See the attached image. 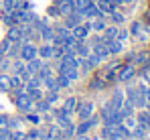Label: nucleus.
<instances>
[{"mask_svg": "<svg viewBox=\"0 0 150 140\" xmlns=\"http://www.w3.org/2000/svg\"><path fill=\"white\" fill-rule=\"evenodd\" d=\"M14 104H16V108L21 110V112H30V108H33V97L25 92V90H21V92L14 93Z\"/></svg>", "mask_w": 150, "mask_h": 140, "instance_id": "nucleus-1", "label": "nucleus"}, {"mask_svg": "<svg viewBox=\"0 0 150 140\" xmlns=\"http://www.w3.org/2000/svg\"><path fill=\"white\" fill-rule=\"evenodd\" d=\"M93 110H96V106H93V102H89V99L77 102V108H75V112H77L79 120H87V118H91V116H93Z\"/></svg>", "mask_w": 150, "mask_h": 140, "instance_id": "nucleus-2", "label": "nucleus"}, {"mask_svg": "<svg viewBox=\"0 0 150 140\" xmlns=\"http://www.w3.org/2000/svg\"><path fill=\"white\" fill-rule=\"evenodd\" d=\"M18 57H21L25 63L30 61V59H35V57H39V47H35L30 41H26V43H23L21 51H18Z\"/></svg>", "mask_w": 150, "mask_h": 140, "instance_id": "nucleus-3", "label": "nucleus"}, {"mask_svg": "<svg viewBox=\"0 0 150 140\" xmlns=\"http://www.w3.org/2000/svg\"><path fill=\"white\" fill-rule=\"evenodd\" d=\"M89 33H91L89 21H87V23H79L77 26H73V28H71V35L75 37V41H87Z\"/></svg>", "mask_w": 150, "mask_h": 140, "instance_id": "nucleus-4", "label": "nucleus"}, {"mask_svg": "<svg viewBox=\"0 0 150 140\" xmlns=\"http://www.w3.org/2000/svg\"><path fill=\"white\" fill-rule=\"evenodd\" d=\"M55 6H57V10H59L61 16H67V14H71L75 10L73 0H55Z\"/></svg>", "mask_w": 150, "mask_h": 140, "instance_id": "nucleus-5", "label": "nucleus"}, {"mask_svg": "<svg viewBox=\"0 0 150 140\" xmlns=\"http://www.w3.org/2000/svg\"><path fill=\"white\" fill-rule=\"evenodd\" d=\"M122 120H124V114H122V110H112L108 116L103 118L101 122L105 124V126H116V124H122Z\"/></svg>", "mask_w": 150, "mask_h": 140, "instance_id": "nucleus-6", "label": "nucleus"}, {"mask_svg": "<svg viewBox=\"0 0 150 140\" xmlns=\"http://www.w3.org/2000/svg\"><path fill=\"white\" fill-rule=\"evenodd\" d=\"M136 75V67L134 65H124L120 73H118V81H122V83H128V81H132V77Z\"/></svg>", "mask_w": 150, "mask_h": 140, "instance_id": "nucleus-7", "label": "nucleus"}, {"mask_svg": "<svg viewBox=\"0 0 150 140\" xmlns=\"http://www.w3.org/2000/svg\"><path fill=\"white\" fill-rule=\"evenodd\" d=\"M81 16H83V21H91V18H98V16H105L103 12H100V8L96 6V2H91L83 12H81Z\"/></svg>", "mask_w": 150, "mask_h": 140, "instance_id": "nucleus-8", "label": "nucleus"}, {"mask_svg": "<svg viewBox=\"0 0 150 140\" xmlns=\"http://www.w3.org/2000/svg\"><path fill=\"white\" fill-rule=\"evenodd\" d=\"M37 33H41V39H43L45 43H53V39H55V31H53V26H49L47 21L43 23V26H41Z\"/></svg>", "mask_w": 150, "mask_h": 140, "instance_id": "nucleus-9", "label": "nucleus"}, {"mask_svg": "<svg viewBox=\"0 0 150 140\" xmlns=\"http://www.w3.org/2000/svg\"><path fill=\"white\" fill-rule=\"evenodd\" d=\"M114 110H120L122 108V104H124V92L122 90H116V92L112 93V97H110V102H108Z\"/></svg>", "mask_w": 150, "mask_h": 140, "instance_id": "nucleus-10", "label": "nucleus"}, {"mask_svg": "<svg viewBox=\"0 0 150 140\" xmlns=\"http://www.w3.org/2000/svg\"><path fill=\"white\" fill-rule=\"evenodd\" d=\"M96 6L100 8V12H103V14H112L116 10V4L112 0H96Z\"/></svg>", "mask_w": 150, "mask_h": 140, "instance_id": "nucleus-11", "label": "nucleus"}, {"mask_svg": "<svg viewBox=\"0 0 150 140\" xmlns=\"http://www.w3.org/2000/svg\"><path fill=\"white\" fill-rule=\"evenodd\" d=\"M43 59H39V57H35V59H30V61H26V71L30 73V75H37L39 71H41V67H43Z\"/></svg>", "mask_w": 150, "mask_h": 140, "instance_id": "nucleus-12", "label": "nucleus"}, {"mask_svg": "<svg viewBox=\"0 0 150 140\" xmlns=\"http://www.w3.org/2000/svg\"><path fill=\"white\" fill-rule=\"evenodd\" d=\"M39 59H43V61L53 59V43H45L39 47Z\"/></svg>", "mask_w": 150, "mask_h": 140, "instance_id": "nucleus-13", "label": "nucleus"}, {"mask_svg": "<svg viewBox=\"0 0 150 140\" xmlns=\"http://www.w3.org/2000/svg\"><path fill=\"white\" fill-rule=\"evenodd\" d=\"M89 26H91V31H96V33H103L105 31V16H98V18H91L89 21Z\"/></svg>", "mask_w": 150, "mask_h": 140, "instance_id": "nucleus-14", "label": "nucleus"}, {"mask_svg": "<svg viewBox=\"0 0 150 140\" xmlns=\"http://www.w3.org/2000/svg\"><path fill=\"white\" fill-rule=\"evenodd\" d=\"M105 45H108V51H110V55H118V53H122V51H124V43H122V41H118V39H114V41H108Z\"/></svg>", "mask_w": 150, "mask_h": 140, "instance_id": "nucleus-15", "label": "nucleus"}, {"mask_svg": "<svg viewBox=\"0 0 150 140\" xmlns=\"http://www.w3.org/2000/svg\"><path fill=\"white\" fill-rule=\"evenodd\" d=\"M118 31H120V28H118L116 24H112V26H105V31H103V35H101V37H103V41L108 43V41H114V39H118Z\"/></svg>", "mask_w": 150, "mask_h": 140, "instance_id": "nucleus-16", "label": "nucleus"}, {"mask_svg": "<svg viewBox=\"0 0 150 140\" xmlns=\"http://www.w3.org/2000/svg\"><path fill=\"white\" fill-rule=\"evenodd\" d=\"M61 108H63V110H65L67 114H73V112H75V108H77V97H75V95L67 97V99L63 102V106H61Z\"/></svg>", "mask_w": 150, "mask_h": 140, "instance_id": "nucleus-17", "label": "nucleus"}, {"mask_svg": "<svg viewBox=\"0 0 150 140\" xmlns=\"http://www.w3.org/2000/svg\"><path fill=\"white\" fill-rule=\"evenodd\" d=\"M10 90H14V92L25 90V81L21 79V75H12V77H10Z\"/></svg>", "mask_w": 150, "mask_h": 140, "instance_id": "nucleus-18", "label": "nucleus"}, {"mask_svg": "<svg viewBox=\"0 0 150 140\" xmlns=\"http://www.w3.org/2000/svg\"><path fill=\"white\" fill-rule=\"evenodd\" d=\"M35 108H37V112H39V114H45V112H49V110H51V104L45 99V97H41V99H37Z\"/></svg>", "mask_w": 150, "mask_h": 140, "instance_id": "nucleus-19", "label": "nucleus"}, {"mask_svg": "<svg viewBox=\"0 0 150 140\" xmlns=\"http://www.w3.org/2000/svg\"><path fill=\"white\" fill-rule=\"evenodd\" d=\"M43 85H45V90L47 92H59V85H57V81H55V77L51 75L47 79H43Z\"/></svg>", "mask_w": 150, "mask_h": 140, "instance_id": "nucleus-20", "label": "nucleus"}, {"mask_svg": "<svg viewBox=\"0 0 150 140\" xmlns=\"http://www.w3.org/2000/svg\"><path fill=\"white\" fill-rule=\"evenodd\" d=\"M16 2H18V0H0V6H2V10H4V14H8V12H12V10L16 8Z\"/></svg>", "mask_w": 150, "mask_h": 140, "instance_id": "nucleus-21", "label": "nucleus"}, {"mask_svg": "<svg viewBox=\"0 0 150 140\" xmlns=\"http://www.w3.org/2000/svg\"><path fill=\"white\" fill-rule=\"evenodd\" d=\"M25 69H26V63L23 61V59H21V57L12 61V71H14V75H21V73H23Z\"/></svg>", "mask_w": 150, "mask_h": 140, "instance_id": "nucleus-22", "label": "nucleus"}, {"mask_svg": "<svg viewBox=\"0 0 150 140\" xmlns=\"http://www.w3.org/2000/svg\"><path fill=\"white\" fill-rule=\"evenodd\" d=\"M122 124H124L126 128H128V130H130V132H132V130H134V128H136V124H138V120H136V116H134V114H132V116H126L124 120H122Z\"/></svg>", "mask_w": 150, "mask_h": 140, "instance_id": "nucleus-23", "label": "nucleus"}, {"mask_svg": "<svg viewBox=\"0 0 150 140\" xmlns=\"http://www.w3.org/2000/svg\"><path fill=\"white\" fill-rule=\"evenodd\" d=\"M108 16H110V21H112L114 24H122L126 21V16L122 14V12H118V10H114V12H112V14H108Z\"/></svg>", "mask_w": 150, "mask_h": 140, "instance_id": "nucleus-24", "label": "nucleus"}, {"mask_svg": "<svg viewBox=\"0 0 150 140\" xmlns=\"http://www.w3.org/2000/svg\"><path fill=\"white\" fill-rule=\"evenodd\" d=\"M55 81H57V85H59V90H63V87H69L71 85V81L63 75V73H59L57 77H55Z\"/></svg>", "mask_w": 150, "mask_h": 140, "instance_id": "nucleus-25", "label": "nucleus"}, {"mask_svg": "<svg viewBox=\"0 0 150 140\" xmlns=\"http://www.w3.org/2000/svg\"><path fill=\"white\" fill-rule=\"evenodd\" d=\"M10 90V77L0 73V92H8Z\"/></svg>", "mask_w": 150, "mask_h": 140, "instance_id": "nucleus-26", "label": "nucleus"}, {"mask_svg": "<svg viewBox=\"0 0 150 140\" xmlns=\"http://www.w3.org/2000/svg\"><path fill=\"white\" fill-rule=\"evenodd\" d=\"M91 2H93V0H73L75 10H77V12H83V10H85V8H87Z\"/></svg>", "mask_w": 150, "mask_h": 140, "instance_id": "nucleus-27", "label": "nucleus"}, {"mask_svg": "<svg viewBox=\"0 0 150 140\" xmlns=\"http://www.w3.org/2000/svg\"><path fill=\"white\" fill-rule=\"evenodd\" d=\"M85 59H87V63H89V67H91V69H93V67H100V65H101V59L98 57V55H93V53H89Z\"/></svg>", "mask_w": 150, "mask_h": 140, "instance_id": "nucleus-28", "label": "nucleus"}, {"mask_svg": "<svg viewBox=\"0 0 150 140\" xmlns=\"http://www.w3.org/2000/svg\"><path fill=\"white\" fill-rule=\"evenodd\" d=\"M63 75L73 83V81H77L79 79V69H67V71H63Z\"/></svg>", "mask_w": 150, "mask_h": 140, "instance_id": "nucleus-29", "label": "nucleus"}, {"mask_svg": "<svg viewBox=\"0 0 150 140\" xmlns=\"http://www.w3.org/2000/svg\"><path fill=\"white\" fill-rule=\"evenodd\" d=\"M136 120H138V124H144V126H146V122L150 120V112L146 110V108H144V110H142V112L136 116Z\"/></svg>", "mask_w": 150, "mask_h": 140, "instance_id": "nucleus-30", "label": "nucleus"}, {"mask_svg": "<svg viewBox=\"0 0 150 140\" xmlns=\"http://www.w3.org/2000/svg\"><path fill=\"white\" fill-rule=\"evenodd\" d=\"M43 97H45V99L49 102L51 106H53V104L59 99V92H47V93H43Z\"/></svg>", "mask_w": 150, "mask_h": 140, "instance_id": "nucleus-31", "label": "nucleus"}, {"mask_svg": "<svg viewBox=\"0 0 150 140\" xmlns=\"http://www.w3.org/2000/svg\"><path fill=\"white\" fill-rule=\"evenodd\" d=\"M26 120H28L30 124H35V126H37V124H41V120H43V118L39 116V112H35V114H33V112H28V114H26Z\"/></svg>", "mask_w": 150, "mask_h": 140, "instance_id": "nucleus-32", "label": "nucleus"}, {"mask_svg": "<svg viewBox=\"0 0 150 140\" xmlns=\"http://www.w3.org/2000/svg\"><path fill=\"white\" fill-rule=\"evenodd\" d=\"M28 95L33 97V102H37V99H41L43 97V92H41V87H35V90H28Z\"/></svg>", "mask_w": 150, "mask_h": 140, "instance_id": "nucleus-33", "label": "nucleus"}, {"mask_svg": "<svg viewBox=\"0 0 150 140\" xmlns=\"http://www.w3.org/2000/svg\"><path fill=\"white\" fill-rule=\"evenodd\" d=\"M8 128V116L6 114H0V132Z\"/></svg>", "mask_w": 150, "mask_h": 140, "instance_id": "nucleus-34", "label": "nucleus"}, {"mask_svg": "<svg viewBox=\"0 0 150 140\" xmlns=\"http://www.w3.org/2000/svg\"><path fill=\"white\" fill-rule=\"evenodd\" d=\"M130 37V31H126V28H122V31H118V41H122L124 43L126 39Z\"/></svg>", "mask_w": 150, "mask_h": 140, "instance_id": "nucleus-35", "label": "nucleus"}, {"mask_svg": "<svg viewBox=\"0 0 150 140\" xmlns=\"http://www.w3.org/2000/svg\"><path fill=\"white\" fill-rule=\"evenodd\" d=\"M130 33H132V35H140V23H132Z\"/></svg>", "mask_w": 150, "mask_h": 140, "instance_id": "nucleus-36", "label": "nucleus"}, {"mask_svg": "<svg viewBox=\"0 0 150 140\" xmlns=\"http://www.w3.org/2000/svg\"><path fill=\"white\" fill-rule=\"evenodd\" d=\"M49 16H61V14H59V10H57V6H55V4H53V6H51V8H49Z\"/></svg>", "mask_w": 150, "mask_h": 140, "instance_id": "nucleus-37", "label": "nucleus"}, {"mask_svg": "<svg viewBox=\"0 0 150 140\" xmlns=\"http://www.w3.org/2000/svg\"><path fill=\"white\" fill-rule=\"evenodd\" d=\"M91 87H93V90H98V87H103V81H101V79H93V83H91Z\"/></svg>", "mask_w": 150, "mask_h": 140, "instance_id": "nucleus-38", "label": "nucleus"}, {"mask_svg": "<svg viewBox=\"0 0 150 140\" xmlns=\"http://www.w3.org/2000/svg\"><path fill=\"white\" fill-rule=\"evenodd\" d=\"M118 4H134V0H118Z\"/></svg>", "mask_w": 150, "mask_h": 140, "instance_id": "nucleus-39", "label": "nucleus"}, {"mask_svg": "<svg viewBox=\"0 0 150 140\" xmlns=\"http://www.w3.org/2000/svg\"><path fill=\"white\" fill-rule=\"evenodd\" d=\"M146 102H148V104H150V87H148V90H146Z\"/></svg>", "mask_w": 150, "mask_h": 140, "instance_id": "nucleus-40", "label": "nucleus"}, {"mask_svg": "<svg viewBox=\"0 0 150 140\" xmlns=\"http://www.w3.org/2000/svg\"><path fill=\"white\" fill-rule=\"evenodd\" d=\"M2 59H4V51L0 49V63H2Z\"/></svg>", "mask_w": 150, "mask_h": 140, "instance_id": "nucleus-41", "label": "nucleus"}, {"mask_svg": "<svg viewBox=\"0 0 150 140\" xmlns=\"http://www.w3.org/2000/svg\"><path fill=\"white\" fill-rule=\"evenodd\" d=\"M146 132H150V120L146 122Z\"/></svg>", "mask_w": 150, "mask_h": 140, "instance_id": "nucleus-42", "label": "nucleus"}, {"mask_svg": "<svg viewBox=\"0 0 150 140\" xmlns=\"http://www.w3.org/2000/svg\"><path fill=\"white\" fill-rule=\"evenodd\" d=\"M146 81H148V87H150V77H146Z\"/></svg>", "mask_w": 150, "mask_h": 140, "instance_id": "nucleus-43", "label": "nucleus"}, {"mask_svg": "<svg viewBox=\"0 0 150 140\" xmlns=\"http://www.w3.org/2000/svg\"><path fill=\"white\" fill-rule=\"evenodd\" d=\"M93 2H96V0H93Z\"/></svg>", "mask_w": 150, "mask_h": 140, "instance_id": "nucleus-44", "label": "nucleus"}]
</instances>
